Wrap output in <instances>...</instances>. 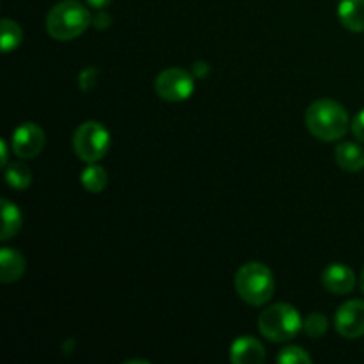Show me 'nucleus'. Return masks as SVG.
I'll use <instances>...</instances> for the list:
<instances>
[{
    "label": "nucleus",
    "mask_w": 364,
    "mask_h": 364,
    "mask_svg": "<svg viewBox=\"0 0 364 364\" xmlns=\"http://www.w3.org/2000/svg\"><path fill=\"white\" fill-rule=\"evenodd\" d=\"M352 134L355 135L359 142H364V109L352 121Z\"/></svg>",
    "instance_id": "nucleus-20"
},
{
    "label": "nucleus",
    "mask_w": 364,
    "mask_h": 364,
    "mask_svg": "<svg viewBox=\"0 0 364 364\" xmlns=\"http://www.w3.org/2000/svg\"><path fill=\"white\" fill-rule=\"evenodd\" d=\"M341 25L352 32H364V0H341L338 4Z\"/></svg>",
    "instance_id": "nucleus-12"
},
{
    "label": "nucleus",
    "mask_w": 364,
    "mask_h": 364,
    "mask_svg": "<svg viewBox=\"0 0 364 364\" xmlns=\"http://www.w3.org/2000/svg\"><path fill=\"white\" fill-rule=\"evenodd\" d=\"M92 23H95L96 25V27H109V23H110V16H109V14H105V13H103V11L102 9H100V13L98 14H96V18H95V20H92Z\"/></svg>",
    "instance_id": "nucleus-21"
},
{
    "label": "nucleus",
    "mask_w": 364,
    "mask_h": 364,
    "mask_svg": "<svg viewBox=\"0 0 364 364\" xmlns=\"http://www.w3.org/2000/svg\"><path fill=\"white\" fill-rule=\"evenodd\" d=\"M25 272V259L16 249L4 247L0 251V279L2 283H16Z\"/></svg>",
    "instance_id": "nucleus-11"
},
{
    "label": "nucleus",
    "mask_w": 364,
    "mask_h": 364,
    "mask_svg": "<svg viewBox=\"0 0 364 364\" xmlns=\"http://www.w3.org/2000/svg\"><path fill=\"white\" fill-rule=\"evenodd\" d=\"M336 331L347 340H358L364 336V302L348 301L336 311Z\"/></svg>",
    "instance_id": "nucleus-7"
},
{
    "label": "nucleus",
    "mask_w": 364,
    "mask_h": 364,
    "mask_svg": "<svg viewBox=\"0 0 364 364\" xmlns=\"http://www.w3.org/2000/svg\"><path fill=\"white\" fill-rule=\"evenodd\" d=\"M230 358L235 364H262L265 361V348L256 338L242 336L231 345Z\"/></svg>",
    "instance_id": "nucleus-10"
},
{
    "label": "nucleus",
    "mask_w": 364,
    "mask_h": 364,
    "mask_svg": "<svg viewBox=\"0 0 364 364\" xmlns=\"http://www.w3.org/2000/svg\"><path fill=\"white\" fill-rule=\"evenodd\" d=\"M112 2V0H87V4L91 7H95V9H105L107 6H109V4Z\"/></svg>",
    "instance_id": "nucleus-22"
},
{
    "label": "nucleus",
    "mask_w": 364,
    "mask_h": 364,
    "mask_svg": "<svg viewBox=\"0 0 364 364\" xmlns=\"http://www.w3.org/2000/svg\"><path fill=\"white\" fill-rule=\"evenodd\" d=\"M0 149H2V166H7V146L6 141H0Z\"/></svg>",
    "instance_id": "nucleus-23"
},
{
    "label": "nucleus",
    "mask_w": 364,
    "mask_h": 364,
    "mask_svg": "<svg viewBox=\"0 0 364 364\" xmlns=\"http://www.w3.org/2000/svg\"><path fill=\"white\" fill-rule=\"evenodd\" d=\"M45 148V132L36 123H23L13 132V151L20 159H34Z\"/></svg>",
    "instance_id": "nucleus-8"
},
{
    "label": "nucleus",
    "mask_w": 364,
    "mask_h": 364,
    "mask_svg": "<svg viewBox=\"0 0 364 364\" xmlns=\"http://www.w3.org/2000/svg\"><path fill=\"white\" fill-rule=\"evenodd\" d=\"M235 288L242 301L251 306H263L274 295V276L263 263H245L235 276Z\"/></svg>",
    "instance_id": "nucleus-3"
},
{
    "label": "nucleus",
    "mask_w": 364,
    "mask_h": 364,
    "mask_svg": "<svg viewBox=\"0 0 364 364\" xmlns=\"http://www.w3.org/2000/svg\"><path fill=\"white\" fill-rule=\"evenodd\" d=\"M21 39H23V31H21L20 25L16 21L9 20V18H4L2 20V50L4 53H9L13 50H16L21 45Z\"/></svg>",
    "instance_id": "nucleus-17"
},
{
    "label": "nucleus",
    "mask_w": 364,
    "mask_h": 364,
    "mask_svg": "<svg viewBox=\"0 0 364 364\" xmlns=\"http://www.w3.org/2000/svg\"><path fill=\"white\" fill-rule=\"evenodd\" d=\"M91 23V13L78 0H63V2L55 4L46 16L48 34L59 41H70V39L78 38Z\"/></svg>",
    "instance_id": "nucleus-2"
},
{
    "label": "nucleus",
    "mask_w": 364,
    "mask_h": 364,
    "mask_svg": "<svg viewBox=\"0 0 364 364\" xmlns=\"http://www.w3.org/2000/svg\"><path fill=\"white\" fill-rule=\"evenodd\" d=\"M194 77L181 68L164 70L155 80V91L166 102H185L194 92Z\"/></svg>",
    "instance_id": "nucleus-6"
},
{
    "label": "nucleus",
    "mask_w": 364,
    "mask_h": 364,
    "mask_svg": "<svg viewBox=\"0 0 364 364\" xmlns=\"http://www.w3.org/2000/svg\"><path fill=\"white\" fill-rule=\"evenodd\" d=\"M327 327H329L327 318L323 315H320V313H313L302 323V329H304V333L309 338H322L326 334Z\"/></svg>",
    "instance_id": "nucleus-18"
},
{
    "label": "nucleus",
    "mask_w": 364,
    "mask_h": 364,
    "mask_svg": "<svg viewBox=\"0 0 364 364\" xmlns=\"http://www.w3.org/2000/svg\"><path fill=\"white\" fill-rule=\"evenodd\" d=\"M277 363L281 364H309L311 358L308 355V352L301 347H287L279 352L277 355Z\"/></svg>",
    "instance_id": "nucleus-19"
},
{
    "label": "nucleus",
    "mask_w": 364,
    "mask_h": 364,
    "mask_svg": "<svg viewBox=\"0 0 364 364\" xmlns=\"http://www.w3.org/2000/svg\"><path fill=\"white\" fill-rule=\"evenodd\" d=\"M322 283L331 294L347 295L355 288V274L345 263H333L323 270Z\"/></svg>",
    "instance_id": "nucleus-9"
},
{
    "label": "nucleus",
    "mask_w": 364,
    "mask_h": 364,
    "mask_svg": "<svg viewBox=\"0 0 364 364\" xmlns=\"http://www.w3.org/2000/svg\"><path fill=\"white\" fill-rule=\"evenodd\" d=\"M359 287H361V290H363V294H364V269H363V272H361V277H359Z\"/></svg>",
    "instance_id": "nucleus-24"
},
{
    "label": "nucleus",
    "mask_w": 364,
    "mask_h": 364,
    "mask_svg": "<svg viewBox=\"0 0 364 364\" xmlns=\"http://www.w3.org/2000/svg\"><path fill=\"white\" fill-rule=\"evenodd\" d=\"M338 166L348 173H359L364 169V149L355 142H341L336 148Z\"/></svg>",
    "instance_id": "nucleus-13"
},
{
    "label": "nucleus",
    "mask_w": 364,
    "mask_h": 364,
    "mask_svg": "<svg viewBox=\"0 0 364 364\" xmlns=\"http://www.w3.org/2000/svg\"><path fill=\"white\" fill-rule=\"evenodd\" d=\"M4 169H6V180L9 187L16 188V191H25V188L31 185L32 173L25 164L21 162L7 164Z\"/></svg>",
    "instance_id": "nucleus-16"
},
{
    "label": "nucleus",
    "mask_w": 364,
    "mask_h": 364,
    "mask_svg": "<svg viewBox=\"0 0 364 364\" xmlns=\"http://www.w3.org/2000/svg\"><path fill=\"white\" fill-rule=\"evenodd\" d=\"M302 318L291 304H274L259 315V333L270 341L283 343L301 333Z\"/></svg>",
    "instance_id": "nucleus-4"
},
{
    "label": "nucleus",
    "mask_w": 364,
    "mask_h": 364,
    "mask_svg": "<svg viewBox=\"0 0 364 364\" xmlns=\"http://www.w3.org/2000/svg\"><path fill=\"white\" fill-rule=\"evenodd\" d=\"M73 148L78 159L84 162H98L110 148L109 130L98 121H85L75 132Z\"/></svg>",
    "instance_id": "nucleus-5"
},
{
    "label": "nucleus",
    "mask_w": 364,
    "mask_h": 364,
    "mask_svg": "<svg viewBox=\"0 0 364 364\" xmlns=\"http://www.w3.org/2000/svg\"><path fill=\"white\" fill-rule=\"evenodd\" d=\"M308 130L320 141H338L348 132V114L334 100H316L306 112Z\"/></svg>",
    "instance_id": "nucleus-1"
},
{
    "label": "nucleus",
    "mask_w": 364,
    "mask_h": 364,
    "mask_svg": "<svg viewBox=\"0 0 364 364\" xmlns=\"http://www.w3.org/2000/svg\"><path fill=\"white\" fill-rule=\"evenodd\" d=\"M82 185H84L85 191L92 192V194H98L109 183V176H107V171L102 166H98L96 162H91L80 174Z\"/></svg>",
    "instance_id": "nucleus-15"
},
{
    "label": "nucleus",
    "mask_w": 364,
    "mask_h": 364,
    "mask_svg": "<svg viewBox=\"0 0 364 364\" xmlns=\"http://www.w3.org/2000/svg\"><path fill=\"white\" fill-rule=\"evenodd\" d=\"M2 242H7L20 231L21 228V212L14 203L2 199Z\"/></svg>",
    "instance_id": "nucleus-14"
}]
</instances>
